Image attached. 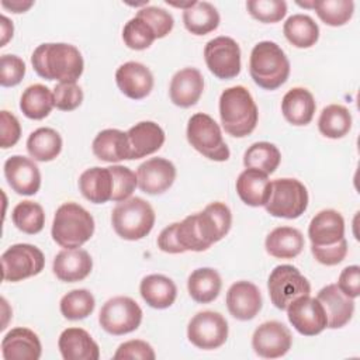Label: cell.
<instances>
[{
  "instance_id": "1",
  "label": "cell",
  "mask_w": 360,
  "mask_h": 360,
  "mask_svg": "<svg viewBox=\"0 0 360 360\" xmlns=\"http://www.w3.org/2000/svg\"><path fill=\"white\" fill-rule=\"evenodd\" d=\"M232 214L226 204L215 201L201 212L186 217L177 225V238L183 249L193 252L207 250L221 240L231 229Z\"/></svg>"
},
{
  "instance_id": "2",
  "label": "cell",
  "mask_w": 360,
  "mask_h": 360,
  "mask_svg": "<svg viewBox=\"0 0 360 360\" xmlns=\"http://www.w3.org/2000/svg\"><path fill=\"white\" fill-rule=\"evenodd\" d=\"M31 63L38 76L59 83L76 82L84 69L80 51L70 44L49 42L38 45L31 56Z\"/></svg>"
},
{
  "instance_id": "3",
  "label": "cell",
  "mask_w": 360,
  "mask_h": 360,
  "mask_svg": "<svg viewBox=\"0 0 360 360\" xmlns=\"http://www.w3.org/2000/svg\"><path fill=\"white\" fill-rule=\"evenodd\" d=\"M219 118L222 128L231 136L243 138L255 131L259 111L246 87L233 86L222 91L219 97Z\"/></svg>"
},
{
  "instance_id": "4",
  "label": "cell",
  "mask_w": 360,
  "mask_h": 360,
  "mask_svg": "<svg viewBox=\"0 0 360 360\" xmlns=\"http://www.w3.org/2000/svg\"><path fill=\"white\" fill-rule=\"evenodd\" d=\"M249 73L253 82L264 90H276L290 76V62L284 51L271 41L256 44L250 52Z\"/></svg>"
},
{
  "instance_id": "5",
  "label": "cell",
  "mask_w": 360,
  "mask_h": 360,
  "mask_svg": "<svg viewBox=\"0 0 360 360\" xmlns=\"http://www.w3.org/2000/svg\"><path fill=\"white\" fill-rule=\"evenodd\" d=\"M51 233L59 246L77 249L93 236L94 219L80 204L63 202L55 212Z\"/></svg>"
},
{
  "instance_id": "6",
  "label": "cell",
  "mask_w": 360,
  "mask_h": 360,
  "mask_svg": "<svg viewBox=\"0 0 360 360\" xmlns=\"http://www.w3.org/2000/svg\"><path fill=\"white\" fill-rule=\"evenodd\" d=\"M155 211L152 205L141 197H131L117 202L111 211V224L115 233L125 240H139L145 238L155 225Z\"/></svg>"
},
{
  "instance_id": "7",
  "label": "cell",
  "mask_w": 360,
  "mask_h": 360,
  "mask_svg": "<svg viewBox=\"0 0 360 360\" xmlns=\"http://www.w3.org/2000/svg\"><path fill=\"white\" fill-rule=\"evenodd\" d=\"M187 141L207 159L225 162L231 156L219 125L208 114L197 112L190 117L187 124Z\"/></svg>"
},
{
  "instance_id": "8",
  "label": "cell",
  "mask_w": 360,
  "mask_h": 360,
  "mask_svg": "<svg viewBox=\"0 0 360 360\" xmlns=\"http://www.w3.org/2000/svg\"><path fill=\"white\" fill-rule=\"evenodd\" d=\"M308 207L307 187L297 179H276L270 186V195L264 204L266 211L277 218L295 219Z\"/></svg>"
},
{
  "instance_id": "9",
  "label": "cell",
  "mask_w": 360,
  "mask_h": 360,
  "mask_svg": "<svg viewBox=\"0 0 360 360\" xmlns=\"http://www.w3.org/2000/svg\"><path fill=\"white\" fill-rule=\"evenodd\" d=\"M267 288L273 305L281 311H285L294 300L311 294L309 281L291 264L276 266L269 276Z\"/></svg>"
},
{
  "instance_id": "10",
  "label": "cell",
  "mask_w": 360,
  "mask_h": 360,
  "mask_svg": "<svg viewBox=\"0 0 360 360\" xmlns=\"http://www.w3.org/2000/svg\"><path fill=\"white\" fill-rule=\"evenodd\" d=\"M98 322L110 335H127L139 328L142 322V309L131 297L118 295L110 298L101 307Z\"/></svg>"
},
{
  "instance_id": "11",
  "label": "cell",
  "mask_w": 360,
  "mask_h": 360,
  "mask_svg": "<svg viewBox=\"0 0 360 360\" xmlns=\"http://www.w3.org/2000/svg\"><path fill=\"white\" fill-rule=\"evenodd\" d=\"M44 266V253L30 243L11 245L1 255V273L4 281L17 283L37 276L42 271Z\"/></svg>"
},
{
  "instance_id": "12",
  "label": "cell",
  "mask_w": 360,
  "mask_h": 360,
  "mask_svg": "<svg viewBox=\"0 0 360 360\" xmlns=\"http://www.w3.org/2000/svg\"><path fill=\"white\" fill-rule=\"evenodd\" d=\"M204 59L208 70L218 79L229 80L240 72V48L231 37H217L205 44Z\"/></svg>"
},
{
  "instance_id": "13",
  "label": "cell",
  "mask_w": 360,
  "mask_h": 360,
  "mask_svg": "<svg viewBox=\"0 0 360 360\" xmlns=\"http://www.w3.org/2000/svg\"><path fill=\"white\" fill-rule=\"evenodd\" d=\"M187 338L198 349H218L228 339V322L219 312L201 311L188 322Z\"/></svg>"
},
{
  "instance_id": "14",
  "label": "cell",
  "mask_w": 360,
  "mask_h": 360,
  "mask_svg": "<svg viewBox=\"0 0 360 360\" xmlns=\"http://www.w3.org/2000/svg\"><path fill=\"white\" fill-rule=\"evenodd\" d=\"M292 345L290 329L278 321H267L256 328L252 336L255 353L263 359H277L288 353Z\"/></svg>"
},
{
  "instance_id": "15",
  "label": "cell",
  "mask_w": 360,
  "mask_h": 360,
  "mask_svg": "<svg viewBox=\"0 0 360 360\" xmlns=\"http://www.w3.org/2000/svg\"><path fill=\"white\" fill-rule=\"evenodd\" d=\"M285 311L290 323L304 336L319 335L325 328H328L325 309L316 298L309 295L300 297L294 300Z\"/></svg>"
},
{
  "instance_id": "16",
  "label": "cell",
  "mask_w": 360,
  "mask_h": 360,
  "mask_svg": "<svg viewBox=\"0 0 360 360\" xmlns=\"http://www.w3.org/2000/svg\"><path fill=\"white\" fill-rule=\"evenodd\" d=\"M4 176L13 191L21 195H34L41 187L39 167L21 155H13L4 162Z\"/></svg>"
},
{
  "instance_id": "17",
  "label": "cell",
  "mask_w": 360,
  "mask_h": 360,
  "mask_svg": "<svg viewBox=\"0 0 360 360\" xmlns=\"http://www.w3.org/2000/svg\"><path fill=\"white\" fill-rule=\"evenodd\" d=\"M138 187L150 195L167 191L176 179L174 165L165 158H150L136 170Z\"/></svg>"
},
{
  "instance_id": "18",
  "label": "cell",
  "mask_w": 360,
  "mask_h": 360,
  "mask_svg": "<svg viewBox=\"0 0 360 360\" xmlns=\"http://www.w3.org/2000/svg\"><path fill=\"white\" fill-rule=\"evenodd\" d=\"M226 307L235 319L250 321L262 309L260 290L250 281H236L226 292Z\"/></svg>"
},
{
  "instance_id": "19",
  "label": "cell",
  "mask_w": 360,
  "mask_h": 360,
  "mask_svg": "<svg viewBox=\"0 0 360 360\" xmlns=\"http://www.w3.org/2000/svg\"><path fill=\"white\" fill-rule=\"evenodd\" d=\"M308 236L312 248H326L345 239V219L336 210H322L309 222Z\"/></svg>"
},
{
  "instance_id": "20",
  "label": "cell",
  "mask_w": 360,
  "mask_h": 360,
  "mask_svg": "<svg viewBox=\"0 0 360 360\" xmlns=\"http://www.w3.org/2000/svg\"><path fill=\"white\" fill-rule=\"evenodd\" d=\"M115 82L121 93L128 98L142 100L153 89L152 72L139 62H125L115 72Z\"/></svg>"
},
{
  "instance_id": "21",
  "label": "cell",
  "mask_w": 360,
  "mask_h": 360,
  "mask_svg": "<svg viewBox=\"0 0 360 360\" xmlns=\"http://www.w3.org/2000/svg\"><path fill=\"white\" fill-rule=\"evenodd\" d=\"M41 353V340L28 328H14L1 340V354L6 360H38Z\"/></svg>"
},
{
  "instance_id": "22",
  "label": "cell",
  "mask_w": 360,
  "mask_h": 360,
  "mask_svg": "<svg viewBox=\"0 0 360 360\" xmlns=\"http://www.w3.org/2000/svg\"><path fill=\"white\" fill-rule=\"evenodd\" d=\"M204 90V77L195 68H184L174 73L170 82V100L174 105L188 108L200 100Z\"/></svg>"
},
{
  "instance_id": "23",
  "label": "cell",
  "mask_w": 360,
  "mask_h": 360,
  "mask_svg": "<svg viewBox=\"0 0 360 360\" xmlns=\"http://www.w3.org/2000/svg\"><path fill=\"white\" fill-rule=\"evenodd\" d=\"M129 160L158 152L165 143V131L153 121H141L127 131Z\"/></svg>"
},
{
  "instance_id": "24",
  "label": "cell",
  "mask_w": 360,
  "mask_h": 360,
  "mask_svg": "<svg viewBox=\"0 0 360 360\" xmlns=\"http://www.w3.org/2000/svg\"><path fill=\"white\" fill-rule=\"evenodd\" d=\"M93 269V259L84 249H63L52 264L55 276L65 283H76L84 280Z\"/></svg>"
},
{
  "instance_id": "25",
  "label": "cell",
  "mask_w": 360,
  "mask_h": 360,
  "mask_svg": "<svg viewBox=\"0 0 360 360\" xmlns=\"http://www.w3.org/2000/svg\"><path fill=\"white\" fill-rule=\"evenodd\" d=\"M316 300L322 304L326 319L328 328L338 329L349 323L354 312V301L353 298L345 295L338 284H328L319 290Z\"/></svg>"
},
{
  "instance_id": "26",
  "label": "cell",
  "mask_w": 360,
  "mask_h": 360,
  "mask_svg": "<svg viewBox=\"0 0 360 360\" xmlns=\"http://www.w3.org/2000/svg\"><path fill=\"white\" fill-rule=\"evenodd\" d=\"M58 347L65 360H97L100 357L98 345L82 328L65 329L59 336Z\"/></svg>"
},
{
  "instance_id": "27",
  "label": "cell",
  "mask_w": 360,
  "mask_h": 360,
  "mask_svg": "<svg viewBox=\"0 0 360 360\" xmlns=\"http://www.w3.org/2000/svg\"><path fill=\"white\" fill-rule=\"evenodd\" d=\"M79 190L86 200L94 204L111 201L114 180L110 167H90L79 177Z\"/></svg>"
},
{
  "instance_id": "28",
  "label": "cell",
  "mask_w": 360,
  "mask_h": 360,
  "mask_svg": "<svg viewBox=\"0 0 360 360\" xmlns=\"http://www.w3.org/2000/svg\"><path fill=\"white\" fill-rule=\"evenodd\" d=\"M316 110L314 96L304 87H292L288 90L281 101V111L284 118L297 127L307 125L312 121Z\"/></svg>"
},
{
  "instance_id": "29",
  "label": "cell",
  "mask_w": 360,
  "mask_h": 360,
  "mask_svg": "<svg viewBox=\"0 0 360 360\" xmlns=\"http://www.w3.org/2000/svg\"><path fill=\"white\" fill-rule=\"evenodd\" d=\"M93 153L97 159L108 163L129 160V143L127 132L108 128L100 131L91 145Z\"/></svg>"
},
{
  "instance_id": "30",
  "label": "cell",
  "mask_w": 360,
  "mask_h": 360,
  "mask_svg": "<svg viewBox=\"0 0 360 360\" xmlns=\"http://www.w3.org/2000/svg\"><path fill=\"white\" fill-rule=\"evenodd\" d=\"M270 186L271 181L267 174L256 169H246L236 179V193L250 207H262L267 202Z\"/></svg>"
},
{
  "instance_id": "31",
  "label": "cell",
  "mask_w": 360,
  "mask_h": 360,
  "mask_svg": "<svg viewBox=\"0 0 360 360\" xmlns=\"http://www.w3.org/2000/svg\"><path fill=\"white\" fill-rule=\"evenodd\" d=\"M139 292L143 301L155 308L165 309L173 305L177 297V287L172 278L163 274H149L142 278Z\"/></svg>"
},
{
  "instance_id": "32",
  "label": "cell",
  "mask_w": 360,
  "mask_h": 360,
  "mask_svg": "<svg viewBox=\"0 0 360 360\" xmlns=\"http://www.w3.org/2000/svg\"><path fill=\"white\" fill-rule=\"evenodd\" d=\"M264 246L276 259H294L304 249V236L297 228L278 226L267 235Z\"/></svg>"
},
{
  "instance_id": "33",
  "label": "cell",
  "mask_w": 360,
  "mask_h": 360,
  "mask_svg": "<svg viewBox=\"0 0 360 360\" xmlns=\"http://www.w3.org/2000/svg\"><path fill=\"white\" fill-rule=\"evenodd\" d=\"M222 280L217 270L211 267L195 269L187 280L190 297L198 304L212 302L221 292Z\"/></svg>"
},
{
  "instance_id": "34",
  "label": "cell",
  "mask_w": 360,
  "mask_h": 360,
  "mask_svg": "<svg viewBox=\"0 0 360 360\" xmlns=\"http://www.w3.org/2000/svg\"><path fill=\"white\" fill-rule=\"evenodd\" d=\"M219 13L208 1H194L183 11V22L188 32L194 35H205L219 25Z\"/></svg>"
},
{
  "instance_id": "35",
  "label": "cell",
  "mask_w": 360,
  "mask_h": 360,
  "mask_svg": "<svg viewBox=\"0 0 360 360\" xmlns=\"http://www.w3.org/2000/svg\"><path fill=\"white\" fill-rule=\"evenodd\" d=\"M27 150L37 162H51L59 156L62 150V138L53 128H38L30 134Z\"/></svg>"
},
{
  "instance_id": "36",
  "label": "cell",
  "mask_w": 360,
  "mask_h": 360,
  "mask_svg": "<svg viewBox=\"0 0 360 360\" xmlns=\"http://www.w3.org/2000/svg\"><path fill=\"white\" fill-rule=\"evenodd\" d=\"M53 107V93L39 83L28 86L20 98V108L30 120H42L48 117Z\"/></svg>"
},
{
  "instance_id": "37",
  "label": "cell",
  "mask_w": 360,
  "mask_h": 360,
  "mask_svg": "<svg viewBox=\"0 0 360 360\" xmlns=\"http://www.w3.org/2000/svg\"><path fill=\"white\" fill-rule=\"evenodd\" d=\"M287 41L297 48H311L319 38L318 24L307 14L288 17L283 27Z\"/></svg>"
},
{
  "instance_id": "38",
  "label": "cell",
  "mask_w": 360,
  "mask_h": 360,
  "mask_svg": "<svg viewBox=\"0 0 360 360\" xmlns=\"http://www.w3.org/2000/svg\"><path fill=\"white\" fill-rule=\"evenodd\" d=\"M318 128L319 132L326 138H343L352 128V114L342 104H329L319 115Z\"/></svg>"
},
{
  "instance_id": "39",
  "label": "cell",
  "mask_w": 360,
  "mask_h": 360,
  "mask_svg": "<svg viewBox=\"0 0 360 360\" xmlns=\"http://www.w3.org/2000/svg\"><path fill=\"white\" fill-rule=\"evenodd\" d=\"M281 162V153L274 143L270 142H255L252 143L245 155L243 165L246 169H256L266 174L276 172Z\"/></svg>"
},
{
  "instance_id": "40",
  "label": "cell",
  "mask_w": 360,
  "mask_h": 360,
  "mask_svg": "<svg viewBox=\"0 0 360 360\" xmlns=\"http://www.w3.org/2000/svg\"><path fill=\"white\" fill-rule=\"evenodd\" d=\"M13 224L24 233L35 235L44 229L45 212L44 208L34 201L25 200L18 202L11 212Z\"/></svg>"
},
{
  "instance_id": "41",
  "label": "cell",
  "mask_w": 360,
  "mask_h": 360,
  "mask_svg": "<svg viewBox=\"0 0 360 360\" xmlns=\"http://www.w3.org/2000/svg\"><path fill=\"white\" fill-rule=\"evenodd\" d=\"M60 312L69 321H80L87 318L96 307L93 294L86 288L72 290L60 300Z\"/></svg>"
},
{
  "instance_id": "42",
  "label": "cell",
  "mask_w": 360,
  "mask_h": 360,
  "mask_svg": "<svg viewBox=\"0 0 360 360\" xmlns=\"http://www.w3.org/2000/svg\"><path fill=\"white\" fill-rule=\"evenodd\" d=\"M316 15L330 27H340L349 22L354 13L352 0H314Z\"/></svg>"
},
{
  "instance_id": "43",
  "label": "cell",
  "mask_w": 360,
  "mask_h": 360,
  "mask_svg": "<svg viewBox=\"0 0 360 360\" xmlns=\"http://www.w3.org/2000/svg\"><path fill=\"white\" fill-rule=\"evenodd\" d=\"M122 39L128 48L135 51H143L153 44L156 35L145 20L135 15L124 25Z\"/></svg>"
},
{
  "instance_id": "44",
  "label": "cell",
  "mask_w": 360,
  "mask_h": 360,
  "mask_svg": "<svg viewBox=\"0 0 360 360\" xmlns=\"http://www.w3.org/2000/svg\"><path fill=\"white\" fill-rule=\"evenodd\" d=\"M249 14L262 22H278L287 14L284 0H249L246 1Z\"/></svg>"
},
{
  "instance_id": "45",
  "label": "cell",
  "mask_w": 360,
  "mask_h": 360,
  "mask_svg": "<svg viewBox=\"0 0 360 360\" xmlns=\"http://www.w3.org/2000/svg\"><path fill=\"white\" fill-rule=\"evenodd\" d=\"M112 180H114V191L111 201L121 202L131 197V194L135 191V187L138 186L136 174L127 166L121 165H112L110 166Z\"/></svg>"
},
{
  "instance_id": "46",
  "label": "cell",
  "mask_w": 360,
  "mask_h": 360,
  "mask_svg": "<svg viewBox=\"0 0 360 360\" xmlns=\"http://www.w3.org/2000/svg\"><path fill=\"white\" fill-rule=\"evenodd\" d=\"M138 17L145 20L153 30L156 39L165 38L174 25V20L169 11L156 6H145L136 13Z\"/></svg>"
},
{
  "instance_id": "47",
  "label": "cell",
  "mask_w": 360,
  "mask_h": 360,
  "mask_svg": "<svg viewBox=\"0 0 360 360\" xmlns=\"http://www.w3.org/2000/svg\"><path fill=\"white\" fill-rule=\"evenodd\" d=\"M53 103L60 111H72L83 101V90L76 82L58 83L53 87Z\"/></svg>"
},
{
  "instance_id": "48",
  "label": "cell",
  "mask_w": 360,
  "mask_h": 360,
  "mask_svg": "<svg viewBox=\"0 0 360 360\" xmlns=\"http://www.w3.org/2000/svg\"><path fill=\"white\" fill-rule=\"evenodd\" d=\"M25 75V63L17 55H1L0 58V84L13 87L21 83Z\"/></svg>"
},
{
  "instance_id": "49",
  "label": "cell",
  "mask_w": 360,
  "mask_h": 360,
  "mask_svg": "<svg viewBox=\"0 0 360 360\" xmlns=\"http://www.w3.org/2000/svg\"><path fill=\"white\" fill-rule=\"evenodd\" d=\"M156 354L153 347L141 339H132L124 342L118 346L112 359L115 360H127V359H141V360H155Z\"/></svg>"
},
{
  "instance_id": "50",
  "label": "cell",
  "mask_w": 360,
  "mask_h": 360,
  "mask_svg": "<svg viewBox=\"0 0 360 360\" xmlns=\"http://www.w3.org/2000/svg\"><path fill=\"white\" fill-rule=\"evenodd\" d=\"M0 132H1L0 145L3 149L14 146L21 136L20 121L14 114L6 110L0 112Z\"/></svg>"
},
{
  "instance_id": "51",
  "label": "cell",
  "mask_w": 360,
  "mask_h": 360,
  "mask_svg": "<svg viewBox=\"0 0 360 360\" xmlns=\"http://www.w3.org/2000/svg\"><path fill=\"white\" fill-rule=\"evenodd\" d=\"M311 252L316 262L325 266H336L339 264L347 255V240L343 239L336 245L326 246V248H312Z\"/></svg>"
},
{
  "instance_id": "52",
  "label": "cell",
  "mask_w": 360,
  "mask_h": 360,
  "mask_svg": "<svg viewBox=\"0 0 360 360\" xmlns=\"http://www.w3.org/2000/svg\"><path fill=\"white\" fill-rule=\"evenodd\" d=\"M338 287L345 295L353 300L357 298L360 295V267L357 264L345 267L340 271Z\"/></svg>"
},
{
  "instance_id": "53",
  "label": "cell",
  "mask_w": 360,
  "mask_h": 360,
  "mask_svg": "<svg viewBox=\"0 0 360 360\" xmlns=\"http://www.w3.org/2000/svg\"><path fill=\"white\" fill-rule=\"evenodd\" d=\"M177 225L179 222H173L169 226H166L158 236V248L165 252V253H172V255H177V253H183L186 252L183 249V246L179 242L177 238Z\"/></svg>"
},
{
  "instance_id": "54",
  "label": "cell",
  "mask_w": 360,
  "mask_h": 360,
  "mask_svg": "<svg viewBox=\"0 0 360 360\" xmlns=\"http://www.w3.org/2000/svg\"><path fill=\"white\" fill-rule=\"evenodd\" d=\"M1 6L7 10H10L11 13H24L27 11L30 7L34 6V1H21V0H11V1H1Z\"/></svg>"
},
{
  "instance_id": "55",
  "label": "cell",
  "mask_w": 360,
  "mask_h": 360,
  "mask_svg": "<svg viewBox=\"0 0 360 360\" xmlns=\"http://www.w3.org/2000/svg\"><path fill=\"white\" fill-rule=\"evenodd\" d=\"M0 21H1L0 22V27H1V44H0V46H4L7 44V41L13 37L14 27H13V22L6 15H1Z\"/></svg>"
}]
</instances>
